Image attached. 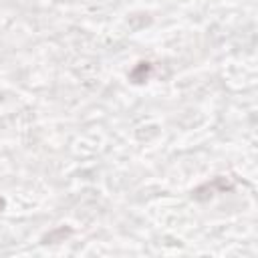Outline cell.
Returning <instances> with one entry per match:
<instances>
[{
	"label": "cell",
	"mask_w": 258,
	"mask_h": 258,
	"mask_svg": "<svg viewBox=\"0 0 258 258\" xmlns=\"http://www.w3.org/2000/svg\"><path fill=\"white\" fill-rule=\"evenodd\" d=\"M151 73V64L149 62H139L133 71H131V81L133 83H143Z\"/></svg>",
	"instance_id": "3957f363"
},
{
	"label": "cell",
	"mask_w": 258,
	"mask_h": 258,
	"mask_svg": "<svg viewBox=\"0 0 258 258\" xmlns=\"http://www.w3.org/2000/svg\"><path fill=\"white\" fill-rule=\"evenodd\" d=\"M73 234V230L69 228V226H58V228H54V230H50L44 238H42V242L44 244H56V242H64V238H69Z\"/></svg>",
	"instance_id": "7a4b0ae2"
},
{
	"label": "cell",
	"mask_w": 258,
	"mask_h": 258,
	"mask_svg": "<svg viewBox=\"0 0 258 258\" xmlns=\"http://www.w3.org/2000/svg\"><path fill=\"white\" fill-rule=\"evenodd\" d=\"M232 187H234V183H232L228 177L218 175V177H214L212 181H206V183H202L200 187H196V189L191 191V198L198 200V202H206V200L214 198L216 194L232 191Z\"/></svg>",
	"instance_id": "6da1fadb"
},
{
	"label": "cell",
	"mask_w": 258,
	"mask_h": 258,
	"mask_svg": "<svg viewBox=\"0 0 258 258\" xmlns=\"http://www.w3.org/2000/svg\"><path fill=\"white\" fill-rule=\"evenodd\" d=\"M4 206H6V202H4V200H2V198H0V212H2V210H4Z\"/></svg>",
	"instance_id": "277c9868"
}]
</instances>
